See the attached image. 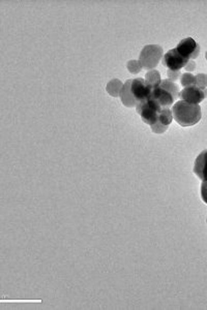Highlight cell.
<instances>
[{
	"instance_id": "cell-1",
	"label": "cell",
	"mask_w": 207,
	"mask_h": 310,
	"mask_svg": "<svg viewBox=\"0 0 207 310\" xmlns=\"http://www.w3.org/2000/svg\"><path fill=\"white\" fill-rule=\"evenodd\" d=\"M172 114L175 121L182 127L196 125L202 117L199 105L180 101L172 107Z\"/></svg>"
},
{
	"instance_id": "cell-2",
	"label": "cell",
	"mask_w": 207,
	"mask_h": 310,
	"mask_svg": "<svg viewBox=\"0 0 207 310\" xmlns=\"http://www.w3.org/2000/svg\"><path fill=\"white\" fill-rule=\"evenodd\" d=\"M162 109L160 105L151 97L148 100L139 103L136 107L137 113L141 116L143 122L150 126L158 121Z\"/></svg>"
},
{
	"instance_id": "cell-3",
	"label": "cell",
	"mask_w": 207,
	"mask_h": 310,
	"mask_svg": "<svg viewBox=\"0 0 207 310\" xmlns=\"http://www.w3.org/2000/svg\"><path fill=\"white\" fill-rule=\"evenodd\" d=\"M163 57V49L157 45H147L140 53L139 61L143 68L152 69L157 66Z\"/></svg>"
},
{
	"instance_id": "cell-4",
	"label": "cell",
	"mask_w": 207,
	"mask_h": 310,
	"mask_svg": "<svg viewBox=\"0 0 207 310\" xmlns=\"http://www.w3.org/2000/svg\"><path fill=\"white\" fill-rule=\"evenodd\" d=\"M130 89L133 98L139 104L151 97L153 88L147 84L145 79L136 78L134 80H131Z\"/></svg>"
},
{
	"instance_id": "cell-5",
	"label": "cell",
	"mask_w": 207,
	"mask_h": 310,
	"mask_svg": "<svg viewBox=\"0 0 207 310\" xmlns=\"http://www.w3.org/2000/svg\"><path fill=\"white\" fill-rule=\"evenodd\" d=\"M189 59L185 58L182 55L179 54V52L176 50V48L168 51L163 56V65L168 67L171 70H180L182 67H186V65L189 63Z\"/></svg>"
},
{
	"instance_id": "cell-6",
	"label": "cell",
	"mask_w": 207,
	"mask_h": 310,
	"mask_svg": "<svg viewBox=\"0 0 207 310\" xmlns=\"http://www.w3.org/2000/svg\"><path fill=\"white\" fill-rule=\"evenodd\" d=\"M207 97V89H202L198 86H189L183 88L181 92H179V98L181 101L187 103L198 105Z\"/></svg>"
},
{
	"instance_id": "cell-7",
	"label": "cell",
	"mask_w": 207,
	"mask_h": 310,
	"mask_svg": "<svg viewBox=\"0 0 207 310\" xmlns=\"http://www.w3.org/2000/svg\"><path fill=\"white\" fill-rule=\"evenodd\" d=\"M176 50L185 58L191 60L196 59L200 54V46L192 37H187L182 39L176 47Z\"/></svg>"
},
{
	"instance_id": "cell-8",
	"label": "cell",
	"mask_w": 207,
	"mask_h": 310,
	"mask_svg": "<svg viewBox=\"0 0 207 310\" xmlns=\"http://www.w3.org/2000/svg\"><path fill=\"white\" fill-rule=\"evenodd\" d=\"M151 98L154 99L160 105L162 108H169L170 106L173 105V103L175 101L173 96L169 91L162 88L160 86L153 88Z\"/></svg>"
},
{
	"instance_id": "cell-9",
	"label": "cell",
	"mask_w": 207,
	"mask_h": 310,
	"mask_svg": "<svg viewBox=\"0 0 207 310\" xmlns=\"http://www.w3.org/2000/svg\"><path fill=\"white\" fill-rule=\"evenodd\" d=\"M194 173L199 179L207 181V150L202 151L196 158Z\"/></svg>"
},
{
	"instance_id": "cell-10",
	"label": "cell",
	"mask_w": 207,
	"mask_h": 310,
	"mask_svg": "<svg viewBox=\"0 0 207 310\" xmlns=\"http://www.w3.org/2000/svg\"><path fill=\"white\" fill-rule=\"evenodd\" d=\"M131 80H128L126 83L123 84L122 89L120 91V99H121V103L128 107V108H133V107H137L138 103L135 101V99L133 98L132 93H131Z\"/></svg>"
},
{
	"instance_id": "cell-11",
	"label": "cell",
	"mask_w": 207,
	"mask_h": 310,
	"mask_svg": "<svg viewBox=\"0 0 207 310\" xmlns=\"http://www.w3.org/2000/svg\"><path fill=\"white\" fill-rule=\"evenodd\" d=\"M159 86L162 88H164V89L169 91L173 96L174 100H176V99L179 98V88L175 84V82H173L171 80H162Z\"/></svg>"
},
{
	"instance_id": "cell-12",
	"label": "cell",
	"mask_w": 207,
	"mask_h": 310,
	"mask_svg": "<svg viewBox=\"0 0 207 310\" xmlns=\"http://www.w3.org/2000/svg\"><path fill=\"white\" fill-rule=\"evenodd\" d=\"M122 87H123V84L119 80L114 79L108 83L106 90L111 97L118 98L120 96V91L122 89Z\"/></svg>"
},
{
	"instance_id": "cell-13",
	"label": "cell",
	"mask_w": 207,
	"mask_h": 310,
	"mask_svg": "<svg viewBox=\"0 0 207 310\" xmlns=\"http://www.w3.org/2000/svg\"><path fill=\"white\" fill-rule=\"evenodd\" d=\"M145 81L147 82V84L149 86H151L152 88H155L157 86H159L160 82H162V79H160V75L157 70H149L146 76H145Z\"/></svg>"
},
{
	"instance_id": "cell-14",
	"label": "cell",
	"mask_w": 207,
	"mask_h": 310,
	"mask_svg": "<svg viewBox=\"0 0 207 310\" xmlns=\"http://www.w3.org/2000/svg\"><path fill=\"white\" fill-rule=\"evenodd\" d=\"M172 119H173L172 111L169 108H163L162 111H160V114H159L157 122L162 123L163 125L169 126L171 124V122H172Z\"/></svg>"
},
{
	"instance_id": "cell-15",
	"label": "cell",
	"mask_w": 207,
	"mask_h": 310,
	"mask_svg": "<svg viewBox=\"0 0 207 310\" xmlns=\"http://www.w3.org/2000/svg\"><path fill=\"white\" fill-rule=\"evenodd\" d=\"M180 83L186 88L189 86L196 85V76L191 73H186L180 77Z\"/></svg>"
},
{
	"instance_id": "cell-16",
	"label": "cell",
	"mask_w": 207,
	"mask_h": 310,
	"mask_svg": "<svg viewBox=\"0 0 207 310\" xmlns=\"http://www.w3.org/2000/svg\"><path fill=\"white\" fill-rule=\"evenodd\" d=\"M127 67H128L129 71L132 73V74H138L143 68L140 61H138V60H130L127 63Z\"/></svg>"
},
{
	"instance_id": "cell-17",
	"label": "cell",
	"mask_w": 207,
	"mask_h": 310,
	"mask_svg": "<svg viewBox=\"0 0 207 310\" xmlns=\"http://www.w3.org/2000/svg\"><path fill=\"white\" fill-rule=\"evenodd\" d=\"M196 86L202 89H206L207 88V76L204 74H198L196 75Z\"/></svg>"
},
{
	"instance_id": "cell-18",
	"label": "cell",
	"mask_w": 207,
	"mask_h": 310,
	"mask_svg": "<svg viewBox=\"0 0 207 310\" xmlns=\"http://www.w3.org/2000/svg\"><path fill=\"white\" fill-rule=\"evenodd\" d=\"M168 127H169V126L163 125V124L159 123V122H156L155 124L151 125V129H152V131L154 132V134H163V132L167 131Z\"/></svg>"
},
{
	"instance_id": "cell-19",
	"label": "cell",
	"mask_w": 207,
	"mask_h": 310,
	"mask_svg": "<svg viewBox=\"0 0 207 310\" xmlns=\"http://www.w3.org/2000/svg\"><path fill=\"white\" fill-rule=\"evenodd\" d=\"M201 198L205 204H207V181H203L201 184Z\"/></svg>"
},
{
	"instance_id": "cell-20",
	"label": "cell",
	"mask_w": 207,
	"mask_h": 310,
	"mask_svg": "<svg viewBox=\"0 0 207 310\" xmlns=\"http://www.w3.org/2000/svg\"><path fill=\"white\" fill-rule=\"evenodd\" d=\"M167 75H168L169 80L176 81L181 76V73H180V70H171V69H169L167 71Z\"/></svg>"
},
{
	"instance_id": "cell-21",
	"label": "cell",
	"mask_w": 207,
	"mask_h": 310,
	"mask_svg": "<svg viewBox=\"0 0 207 310\" xmlns=\"http://www.w3.org/2000/svg\"><path fill=\"white\" fill-rule=\"evenodd\" d=\"M185 68H186L187 71H191V73H192V71H194L195 68H196V63H195L193 60H190L189 63L186 65Z\"/></svg>"
},
{
	"instance_id": "cell-22",
	"label": "cell",
	"mask_w": 207,
	"mask_h": 310,
	"mask_svg": "<svg viewBox=\"0 0 207 310\" xmlns=\"http://www.w3.org/2000/svg\"><path fill=\"white\" fill-rule=\"evenodd\" d=\"M205 58H206V60H207V52H206V54H205Z\"/></svg>"
},
{
	"instance_id": "cell-23",
	"label": "cell",
	"mask_w": 207,
	"mask_h": 310,
	"mask_svg": "<svg viewBox=\"0 0 207 310\" xmlns=\"http://www.w3.org/2000/svg\"><path fill=\"white\" fill-rule=\"evenodd\" d=\"M206 76H207V75H206Z\"/></svg>"
}]
</instances>
